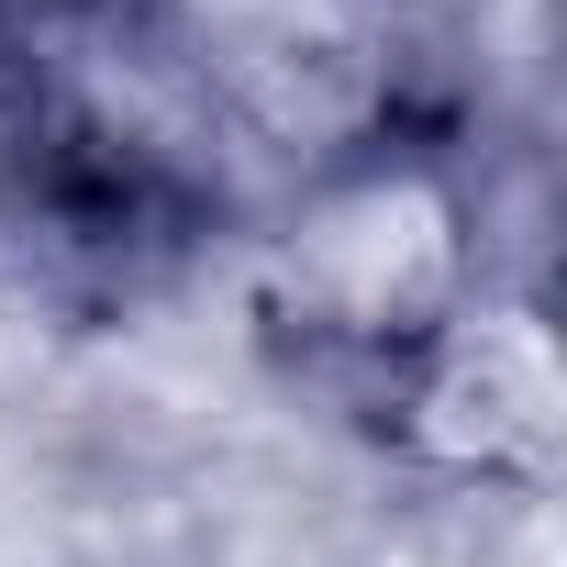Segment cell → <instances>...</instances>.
Returning a JSON list of instances; mask_svg holds the SVG:
<instances>
[{"mask_svg": "<svg viewBox=\"0 0 567 567\" xmlns=\"http://www.w3.org/2000/svg\"><path fill=\"white\" fill-rule=\"evenodd\" d=\"M478 290H489L478 189L434 145H368L346 167H312L256 223L267 323L357 368L423 357Z\"/></svg>", "mask_w": 567, "mask_h": 567, "instance_id": "1", "label": "cell"}, {"mask_svg": "<svg viewBox=\"0 0 567 567\" xmlns=\"http://www.w3.org/2000/svg\"><path fill=\"white\" fill-rule=\"evenodd\" d=\"M390 412H401V445L434 467V478H478V489H523L545 478L556 456V412H567V379H556V334L523 290H478L423 357L390 368Z\"/></svg>", "mask_w": 567, "mask_h": 567, "instance_id": "3", "label": "cell"}, {"mask_svg": "<svg viewBox=\"0 0 567 567\" xmlns=\"http://www.w3.org/2000/svg\"><path fill=\"white\" fill-rule=\"evenodd\" d=\"M267 189L401 145V0H145Z\"/></svg>", "mask_w": 567, "mask_h": 567, "instance_id": "2", "label": "cell"}]
</instances>
